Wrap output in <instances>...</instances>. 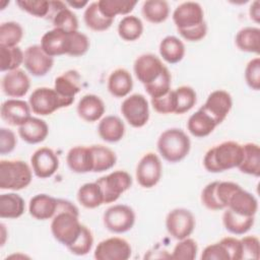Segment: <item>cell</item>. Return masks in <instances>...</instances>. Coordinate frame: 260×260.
<instances>
[{
  "label": "cell",
  "instance_id": "6da1fadb",
  "mask_svg": "<svg viewBox=\"0 0 260 260\" xmlns=\"http://www.w3.org/2000/svg\"><path fill=\"white\" fill-rule=\"evenodd\" d=\"M173 21L179 34L189 42L200 41L206 36L204 12L197 2L187 1L178 5L173 12Z\"/></svg>",
  "mask_w": 260,
  "mask_h": 260
},
{
  "label": "cell",
  "instance_id": "7a4b0ae2",
  "mask_svg": "<svg viewBox=\"0 0 260 260\" xmlns=\"http://www.w3.org/2000/svg\"><path fill=\"white\" fill-rule=\"evenodd\" d=\"M81 229L78 208L68 200L58 199L57 210L51 222L53 237L68 248L75 242Z\"/></svg>",
  "mask_w": 260,
  "mask_h": 260
},
{
  "label": "cell",
  "instance_id": "3957f363",
  "mask_svg": "<svg viewBox=\"0 0 260 260\" xmlns=\"http://www.w3.org/2000/svg\"><path fill=\"white\" fill-rule=\"evenodd\" d=\"M243 147L235 141H224L210 148L204 155L203 166L210 173H220L238 168L242 160Z\"/></svg>",
  "mask_w": 260,
  "mask_h": 260
},
{
  "label": "cell",
  "instance_id": "277c9868",
  "mask_svg": "<svg viewBox=\"0 0 260 260\" xmlns=\"http://www.w3.org/2000/svg\"><path fill=\"white\" fill-rule=\"evenodd\" d=\"M157 150L169 162H179L184 159L191 148L188 135L179 128H171L164 131L157 139Z\"/></svg>",
  "mask_w": 260,
  "mask_h": 260
},
{
  "label": "cell",
  "instance_id": "5b68a950",
  "mask_svg": "<svg viewBox=\"0 0 260 260\" xmlns=\"http://www.w3.org/2000/svg\"><path fill=\"white\" fill-rule=\"evenodd\" d=\"M31 178V170L26 162L18 159L0 161V189L21 190L30 184Z\"/></svg>",
  "mask_w": 260,
  "mask_h": 260
},
{
  "label": "cell",
  "instance_id": "8992f818",
  "mask_svg": "<svg viewBox=\"0 0 260 260\" xmlns=\"http://www.w3.org/2000/svg\"><path fill=\"white\" fill-rule=\"evenodd\" d=\"M100 186L104 203H113L132 185V178L126 171H115L95 181Z\"/></svg>",
  "mask_w": 260,
  "mask_h": 260
},
{
  "label": "cell",
  "instance_id": "52a82bcc",
  "mask_svg": "<svg viewBox=\"0 0 260 260\" xmlns=\"http://www.w3.org/2000/svg\"><path fill=\"white\" fill-rule=\"evenodd\" d=\"M29 107L32 113L40 116L53 114L55 111L67 107L54 88L38 87L28 99Z\"/></svg>",
  "mask_w": 260,
  "mask_h": 260
},
{
  "label": "cell",
  "instance_id": "ba28073f",
  "mask_svg": "<svg viewBox=\"0 0 260 260\" xmlns=\"http://www.w3.org/2000/svg\"><path fill=\"white\" fill-rule=\"evenodd\" d=\"M121 113L132 127L141 128L149 120L148 102L141 93L131 94L123 101Z\"/></svg>",
  "mask_w": 260,
  "mask_h": 260
},
{
  "label": "cell",
  "instance_id": "9c48e42d",
  "mask_svg": "<svg viewBox=\"0 0 260 260\" xmlns=\"http://www.w3.org/2000/svg\"><path fill=\"white\" fill-rule=\"evenodd\" d=\"M103 221L108 231L115 234H123L133 228L135 213L128 205L116 204L105 211Z\"/></svg>",
  "mask_w": 260,
  "mask_h": 260
},
{
  "label": "cell",
  "instance_id": "30bf717a",
  "mask_svg": "<svg viewBox=\"0 0 260 260\" xmlns=\"http://www.w3.org/2000/svg\"><path fill=\"white\" fill-rule=\"evenodd\" d=\"M168 233L176 240L188 238L194 231L195 217L186 208H176L170 211L166 217Z\"/></svg>",
  "mask_w": 260,
  "mask_h": 260
},
{
  "label": "cell",
  "instance_id": "8fae6325",
  "mask_svg": "<svg viewBox=\"0 0 260 260\" xmlns=\"http://www.w3.org/2000/svg\"><path fill=\"white\" fill-rule=\"evenodd\" d=\"M161 161L153 152H147L139 160L136 168V180L143 188H152L160 180Z\"/></svg>",
  "mask_w": 260,
  "mask_h": 260
},
{
  "label": "cell",
  "instance_id": "7c38bea8",
  "mask_svg": "<svg viewBox=\"0 0 260 260\" xmlns=\"http://www.w3.org/2000/svg\"><path fill=\"white\" fill-rule=\"evenodd\" d=\"M167 69L160 59L153 54H142L136 58L133 65V70L137 79L147 85L157 79Z\"/></svg>",
  "mask_w": 260,
  "mask_h": 260
},
{
  "label": "cell",
  "instance_id": "4fadbf2b",
  "mask_svg": "<svg viewBox=\"0 0 260 260\" xmlns=\"http://www.w3.org/2000/svg\"><path fill=\"white\" fill-rule=\"evenodd\" d=\"M130 244L118 237H113L100 242L94 250V258L98 260H127L131 257Z\"/></svg>",
  "mask_w": 260,
  "mask_h": 260
},
{
  "label": "cell",
  "instance_id": "5bb4252c",
  "mask_svg": "<svg viewBox=\"0 0 260 260\" xmlns=\"http://www.w3.org/2000/svg\"><path fill=\"white\" fill-rule=\"evenodd\" d=\"M232 106L233 100L231 94L223 89H216L209 93L201 109L219 125L229 115Z\"/></svg>",
  "mask_w": 260,
  "mask_h": 260
},
{
  "label": "cell",
  "instance_id": "9a60e30c",
  "mask_svg": "<svg viewBox=\"0 0 260 260\" xmlns=\"http://www.w3.org/2000/svg\"><path fill=\"white\" fill-rule=\"evenodd\" d=\"M24 67L34 76H45L53 67V57L47 55L41 45H32L24 51Z\"/></svg>",
  "mask_w": 260,
  "mask_h": 260
},
{
  "label": "cell",
  "instance_id": "2e32d148",
  "mask_svg": "<svg viewBox=\"0 0 260 260\" xmlns=\"http://www.w3.org/2000/svg\"><path fill=\"white\" fill-rule=\"evenodd\" d=\"M30 165L34 174L41 179L52 177L59 168V158L53 149L41 147L37 149L31 157Z\"/></svg>",
  "mask_w": 260,
  "mask_h": 260
},
{
  "label": "cell",
  "instance_id": "e0dca14e",
  "mask_svg": "<svg viewBox=\"0 0 260 260\" xmlns=\"http://www.w3.org/2000/svg\"><path fill=\"white\" fill-rule=\"evenodd\" d=\"M47 17L52 21L54 28H59L65 32H72L78 28L76 15L62 1H50Z\"/></svg>",
  "mask_w": 260,
  "mask_h": 260
},
{
  "label": "cell",
  "instance_id": "ac0fdd59",
  "mask_svg": "<svg viewBox=\"0 0 260 260\" xmlns=\"http://www.w3.org/2000/svg\"><path fill=\"white\" fill-rule=\"evenodd\" d=\"M54 89L64 101L66 106H70L74 96L81 89V77L76 70H68L55 79Z\"/></svg>",
  "mask_w": 260,
  "mask_h": 260
},
{
  "label": "cell",
  "instance_id": "d6986e66",
  "mask_svg": "<svg viewBox=\"0 0 260 260\" xmlns=\"http://www.w3.org/2000/svg\"><path fill=\"white\" fill-rule=\"evenodd\" d=\"M29 104L18 99H10L1 105L0 115L11 126H21L30 118Z\"/></svg>",
  "mask_w": 260,
  "mask_h": 260
},
{
  "label": "cell",
  "instance_id": "ffe728a7",
  "mask_svg": "<svg viewBox=\"0 0 260 260\" xmlns=\"http://www.w3.org/2000/svg\"><path fill=\"white\" fill-rule=\"evenodd\" d=\"M1 85L6 95L11 98H21L27 93L30 86V80L27 74L18 68L7 72L2 78Z\"/></svg>",
  "mask_w": 260,
  "mask_h": 260
},
{
  "label": "cell",
  "instance_id": "44dd1931",
  "mask_svg": "<svg viewBox=\"0 0 260 260\" xmlns=\"http://www.w3.org/2000/svg\"><path fill=\"white\" fill-rule=\"evenodd\" d=\"M226 208L245 216H254L258 210V201L253 194L240 186L231 195Z\"/></svg>",
  "mask_w": 260,
  "mask_h": 260
},
{
  "label": "cell",
  "instance_id": "7402d4cb",
  "mask_svg": "<svg viewBox=\"0 0 260 260\" xmlns=\"http://www.w3.org/2000/svg\"><path fill=\"white\" fill-rule=\"evenodd\" d=\"M41 47L44 52L51 56L67 55L68 51V32L59 28H53L45 32L41 39Z\"/></svg>",
  "mask_w": 260,
  "mask_h": 260
},
{
  "label": "cell",
  "instance_id": "603a6c76",
  "mask_svg": "<svg viewBox=\"0 0 260 260\" xmlns=\"http://www.w3.org/2000/svg\"><path fill=\"white\" fill-rule=\"evenodd\" d=\"M58 205V199L48 194H37L28 204L29 214L39 220H46L53 218Z\"/></svg>",
  "mask_w": 260,
  "mask_h": 260
},
{
  "label": "cell",
  "instance_id": "cb8c5ba5",
  "mask_svg": "<svg viewBox=\"0 0 260 260\" xmlns=\"http://www.w3.org/2000/svg\"><path fill=\"white\" fill-rule=\"evenodd\" d=\"M78 116L86 122H95L100 120L105 114L106 108L103 100L95 94L83 95L76 108Z\"/></svg>",
  "mask_w": 260,
  "mask_h": 260
},
{
  "label": "cell",
  "instance_id": "d4e9b609",
  "mask_svg": "<svg viewBox=\"0 0 260 260\" xmlns=\"http://www.w3.org/2000/svg\"><path fill=\"white\" fill-rule=\"evenodd\" d=\"M18 134L26 143L37 144L47 138L49 127L44 120L30 117L25 123L19 126Z\"/></svg>",
  "mask_w": 260,
  "mask_h": 260
},
{
  "label": "cell",
  "instance_id": "484cf974",
  "mask_svg": "<svg viewBox=\"0 0 260 260\" xmlns=\"http://www.w3.org/2000/svg\"><path fill=\"white\" fill-rule=\"evenodd\" d=\"M69 169L77 174L92 172V155L89 146L72 147L66 157Z\"/></svg>",
  "mask_w": 260,
  "mask_h": 260
},
{
  "label": "cell",
  "instance_id": "4316f807",
  "mask_svg": "<svg viewBox=\"0 0 260 260\" xmlns=\"http://www.w3.org/2000/svg\"><path fill=\"white\" fill-rule=\"evenodd\" d=\"M133 88V79L130 72L124 68L114 70L108 78V89L116 98H124Z\"/></svg>",
  "mask_w": 260,
  "mask_h": 260
},
{
  "label": "cell",
  "instance_id": "83f0119b",
  "mask_svg": "<svg viewBox=\"0 0 260 260\" xmlns=\"http://www.w3.org/2000/svg\"><path fill=\"white\" fill-rule=\"evenodd\" d=\"M98 132L103 140L111 143L118 142L125 134V125L117 116H106L100 121Z\"/></svg>",
  "mask_w": 260,
  "mask_h": 260
},
{
  "label": "cell",
  "instance_id": "f1b7e54d",
  "mask_svg": "<svg viewBox=\"0 0 260 260\" xmlns=\"http://www.w3.org/2000/svg\"><path fill=\"white\" fill-rule=\"evenodd\" d=\"M216 126L215 121L201 108L192 114L187 122L188 131L198 138L208 136Z\"/></svg>",
  "mask_w": 260,
  "mask_h": 260
},
{
  "label": "cell",
  "instance_id": "f546056e",
  "mask_svg": "<svg viewBox=\"0 0 260 260\" xmlns=\"http://www.w3.org/2000/svg\"><path fill=\"white\" fill-rule=\"evenodd\" d=\"M243 156L238 169L247 175L259 177L260 175V148L253 142L242 145Z\"/></svg>",
  "mask_w": 260,
  "mask_h": 260
},
{
  "label": "cell",
  "instance_id": "4dcf8cb0",
  "mask_svg": "<svg viewBox=\"0 0 260 260\" xmlns=\"http://www.w3.org/2000/svg\"><path fill=\"white\" fill-rule=\"evenodd\" d=\"M239 50L247 53L259 54L260 52V29L255 26L241 28L235 38Z\"/></svg>",
  "mask_w": 260,
  "mask_h": 260
},
{
  "label": "cell",
  "instance_id": "1f68e13d",
  "mask_svg": "<svg viewBox=\"0 0 260 260\" xmlns=\"http://www.w3.org/2000/svg\"><path fill=\"white\" fill-rule=\"evenodd\" d=\"M222 222L228 232L234 235H244L254 224V216H245L226 209L222 215Z\"/></svg>",
  "mask_w": 260,
  "mask_h": 260
},
{
  "label": "cell",
  "instance_id": "d6a6232c",
  "mask_svg": "<svg viewBox=\"0 0 260 260\" xmlns=\"http://www.w3.org/2000/svg\"><path fill=\"white\" fill-rule=\"evenodd\" d=\"M159 54L168 63L176 64L183 59L185 55V46L177 37L168 36L164 38L159 44Z\"/></svg>",
  "mask_w": 260,
  "mask_h": 260
},
{
  "label": "cell",
  "instance_id": "836d02e7",
  "mask_svg": "<svg viewBox=\"0 0 260 260\" xmlns=\"http://www.w3.org/2000/svg\"><path fill=\"white\" fill-rule=\"evenodd\" d=\"M24 209V200L18 194L6 193L0 196L1 218H17L23 214Z\"/></svg>",
  "mask_w": 260,
  "mask_h": 260
},
{
  "label": "cell",
  "instance_id": "e575fe53",
  "mask_svg": "<svg viewBox=\"0 0 260 260\" xmlns=\"http://www.w3.org/2000/svg\"><path fill=\"white\" fill-rule=\"evenodd\" d=\"M89 147L92 155V172L102 173L115 166L117 156L112 149L104 145H91Z\"/></svg>",
  "mask_w": 260,
  "mask_h": 260
},
{
  "label": "cell",
  "instance_id": "d590c367",
  "mask_svg": "<svg viewBox=\"0 0 260 260\" xmlns=\"http://www.w3.org/2000/svg\"><path fill=\"white\" fill-rule=\"evenodd\" d=\"M77 200L85 208H96L104 203L103 193L96 182L83 184L77 191Z\"/></svg>",
  "mask_w": 260,
  "mask_h": 260
},
{
  "label": "cell",
  "instance_id": "8d00e7d4",
  "mask_svg": "<svg viewBox=\"0 0 260 260\" xmlns=\"http://www.w3.org/2000/svg\"><path fill=\"white\" fill-rule=\"evenodd\" d=\"M83 19L86 26L95 31L108 29L114 21L113 19L107 18L103 15V13L100 11L98 1L91 2L86 6L83 13Z\"/></svg>",
  "mask_w": 260,
  "mask_h": 260
},
{
  "label": "cell",
  "instance_id": "74e56055",
  "mask_svg": "<svg viewBox=\"0 0 260 260\" xmlns=\"http://www.w3.org/2000/svg\"><path fill=\"white\" fill-rule=\"evenodd\" d=\"M143 17L151 23H160L165 21L170 13V7L164 0H147L142 5Z\"/></svg>",
  "mask_w": 260,
  "mask_h": 260
},
{
  "label": "cell",
  "instance_id": "f35d334b",
  "mask_svg": "<svg viewBox=\"0 0 260 260\" xmlns=\"http://www.w3.org/2000/svg\"><path fill=\"white\" fill-rule=\"evenodd\" d=\"M143 32V23L135 15L124 16L118 24V34L121 39L127 42L136 41Z\"/></svg>",
  "mask_w": 260,
  "mask_h": 260
},
{
  "label": "cell",
  "instance_id": "ab89813d",
  "mask_svg": "<svg viewBox=\"0 0 260 260\" xmlns=\"http://www.w3.org/2000/svg\"><path fill=\"white\" fill-rule=\"evenodd\" d=\"M136 1H123V0H100L98 1V5L100 11L107 18L113 19L116 15H127L129 14L135 5Z\"/></svg>",
  "mask_w": 260,
  "mask_h": 260
},
{
  "label": "cell",
  "instance_id": "60d3db41",
  "mask_svg": "<svg viewBox=\"0 0 260 260\" xmlns=\"http://www.w3.org/2000/svg\"><path fill=\"white\" fill-rule=\"evenodd\" d=\"M24 53L19 47L0 46V70L9 72L18 69L23 63Z\"/></svg>",
  "mask_w": 260,
  "mask_h": 260
},
{
  "label": "cell",
  "instance_id": "b9f144b4",
  "mask_svg": "<svg viewBox=\"0 0 260 260\" xmlns=\"http://www.w3.org/2000/svg\"><path fill=\"white\" fill-rule=\"evenodd\" d=\"M175 114H184L190 111L196 104L197 95L195 90L187 85H182L174 90Z\"/></svg>",
  "mask_w": 260,
  "mask_h": 260
},
{
  "label": "cell",
  "instance_id": "7bdbcfd3",
  "mask_svg": "<svg viewBox=\"0 0 260 260\" xmlns=\"http://www.w3.org/2000/svg\"><path fill=\"white\" fill-rule=\"evenodd\" d=\"M22 37L23 29L19 23L7 21L0 25V46L16 47Z\"/></svg>",
  "mask_w": 260,
  "mask_h": 260
},
{
  "label": "cell",
  "instance_id": "ee69618b",
  "mask_svg": "<svg viewBox=\"0 0 260 260\" xmlns=\"http://www.w3.org/2000/svg\"><path fill=\"white\" fill-rule=\"evenodd\" d=\"M197 251V243L188 237L183 240H179V243L173 250L171 258L176 260H193L196 258Z\"/></svg>",
  "mask_w": 260,
  "mask_h": 260
},
{
  "label": "cell",
  "instance_id": "f6af8a7d",
  "mask_svg": "<svg viewBox=\"0 0 260 260\" xmlns=\"http://www.w3.org/2000/svg\"><path fill=\"white\" fill-rule=\"evenodd\" d=\"M89 49V40L88 38L78 31L68 32V51L67 55L78 57L84 55Z\"/></svg>",
  "mask_w": 260,
  "mask_h": 260
},
{
  "label": "cell",
  "instance_id": "bcb514c9",
  "mask_svg": "<svg viewBox=\"0 0 260 260\" xmlns=\"http://www.w3.org/2000/svg\"><path fill=\"white\" fill-rule=\"evenodd\" d=\"M93 245V237L90 230L82 224L81 232L75 242L68 247V250L77 256L86 255L92 248Z\"/></svg>",
  "mask_w": 260,
  "mask_h": 260
},
{
  "label": "cell",
  "instance_id": "7dc6e473",
  "mask_svg": "<svg viewBox=\"0 0 260 260\" xmlns=\"http://www.w3.org/2000/svg\"><path fill=\"white\" fill-rule=\"evenodd\" d=\"M171 73L167 68L157 79L147 85H144V88L150 98H158L165 95L171 90Z\"/></svg>",
  "mask_w": 260,
  "mask_h": 260
},
{
  "label": "cell",
  "instance_id": "c3c4849f",
  "mask_svg": "<svg viewBox=\"0 0 260 260\" xmlns=\"http://www.w3.org/2000/svg\"><path fill=\"white\" fill-rule=\"evenodd\" d=\"M16 4L20 9L36 17H45L49 13L50 1L47 0H18Z\"/></svg>",
  "mask_w": 260,
  "mask_h": 260
},
{
  "label": "cell",
  "instance_id": "681fc988",
  "mask_svg": "<svg viewBox=\"0 0 260 260\" xmlns=\"http://www.w3.org/2000/svg\"><path fill=\"white\" fill-rule=\"evenodd\" d=\"M245 80L254 90L260 89V59L256 57L249 61L245 68Z\"/></svg>",
  "mask_w": 260,
  "mask_h": 260
},
{
  "label": "cell",
  "instance_id": "f907efd6",
  "mask_svg": "<svg viewBox=\"0 0 260 260\" xmlns=\"http://www.w3.org/2000/svg\"><path fill=\"white\" fill-rule=\"evenodd\" d=\"M241 245H242V259H255V260L259 259L260 243L257 237L246 236L241 239Z\"/></svg>",
  "mask_w": 260,
  "mask_h": 260
},
{
  "label": "cell",
  "instance_id": "816d5d0a",
  "mask_svg": "<svg viewBox=\"0 0 260 260\" xmlns=\"http://www.w3.org/2000/svg\"><path fill=\"white\" fill-rule=\"evenodd\" d=\"M151 105L155 112L159 114L175 113V94L174 90H170L165 95L158 98H151Z\"/></svg>",
  "mask_w": 260,
  "mask_h": 260
},
{
  "label": "cell",
  "instance_id": "f5cc1de1",
  "mask_svg": "<svg viewBox=\"0 0 260 260\" xmlns=\"http://www.w3.org/2000/svg\"><path fill=\"white\" fill-rule=\"evenodd\" d=\"M217 183H218V181H214V182L207 184L201 193L202 204L210 210L223 209L222 206L220 205V203L218 202V200L216 198V194H215V188H216Z\"/></svg>",
  "mask_w": 260,
  "mask_h": 260
},
{
  "label": "cell",
  "instance_id": "db71d44e",
  "mask_svg": "<svg viewBox=\"0 0 260 260\" xmlns=\"http://www.w3.org/2000/svg\"><path fill=\"white\" fill-rule=\"evenodd\" d=\"M201 259L203 260H230L229 253L223 246V244L219 241L218 243L208 245L205 247L201 254Z\"/></svg>",
  "mask_w": 260,
  "mask_h": 260
},
{
  "label": "cell",
  "instance_id": "11a10c76",
  "mask_svg": "<svg viewBox=\"0 0 260 260\" xmlns=\"http://www.w3.org/2000/svg\"><path fill=\"white\" fill-rule=\"evenodd\" d=\"M17 143L16 136L13 131L7 128L0 129V153L7 154L13 151Z\"/></svg>",
  "mask_w": 260,
  "mask_h": 260
},
{
  "label": "cell",
  "instance_id": "9f6ffc18",
  "mask_svg": "<svg viewBox=\"0 0 260 260\" xmlns=\"http://www.w3.org/2000/svg\"><path fill=\"white\" fill-rule=\"evenodd\" d=\"M220 242L225 247L230 260H241L242 259V245L241 240L233 238V237H225L220 240Z\"/></svg>",
  "mask_w": 260,
  "mask_h": 260
},
{
  "label": "cell",
  "instance_id": "6f0895ef",
  "mask_svg": "<svg viewBox=\"0 0 260 260\" xmlns=\"http://www.w3.org/2000/svg\"><path fill=\"white\" fill-rule=\"evenodd\" d=\"M249 14H250L251 19H253L256 23H259V19H260V4H259L258 0L254 1L250 5Z\"/></svg>",
  "mask_w": 260,
  "mask_h": 260
},
{
  "label": "cell",
  "instance_id": "680465c9",
  "mask_svg": "<svg viewBox=\"0 0 260 260\" xmlns=\"http://www.w3.org/2000/svg\"><path fill=\"white\" fill-rule=\"evenodd\" d=\"M66 4L70 5L71 7L75 8V9H80L86 5H88V1H80V0H74V1H66Z\"/></svg>",
  "mask_w": 260,
  "mask_h": 260
},
{
  "label": "cell",
  "instance_id": "91938a15",
  "mask_svg": "<svg viewBox=\"0 0 260 260\" xmlns=\"http://www.w3.org/2000/svg\"><path fill=\"white\" fill-rule=\"evenodd\" d=\"M1 230H2V242H1V245H4V238H5V234H4V232H5V225H4V223H1Z\"/></svg>",
  "mask_w": 260,
  "mask_h": 260
}]
</instances>
